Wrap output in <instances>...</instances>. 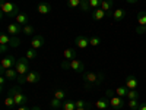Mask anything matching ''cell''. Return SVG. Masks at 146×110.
<instances>
[{
	"mask_svg": "<svg viewBox=\"0 0 146 110\" xmlns=\"http://www.w3.org/2000/svg\"><path fill=\"white\" fill-rule=\"evenodd\" d=\"M104 78H105V75L102 72H83V75H82V79H83L86 88L100 87L104 82Z\"/></svg>",
	"mask_w": 146,
	"mask_h": 110,
	"instance_id": "6da1fadb",
	"label": "cell"
},
{
	"mask_svg": "<svg viewBox=\"0 0 146 110\" xmlns=\"http://www.w3.org/2000/svg\"><path fill=\"white\" fill-rule=\"evenodd\" d=\"M21 13L19 6L16 3L6 2V0H0V18H16Z\"/></svg>",
	"mask_w": 146,
	"mask_h": 110,
	"instance_id": "7a4b0ae2",
	"label": "cell"
},
{
	"mask_svg": "<svg viewBox=\"0 0 146 110\" xmlns=\"http://www.w3.org/2000/svg\"><path fill=\"white\" fill-rule=\"evenodd\" d=\"M7 94L12 95V97L15 99V103H16L18 107H19V106H25V104L28 103V97L23 95L22 91H21V85H19V87H12Z\"/></svg>",
	"mask_w": 146,
	"mask_h": 110,
	"instance_id": "3957f363",
	"label": "cell"
},
{
	"mask_svg": "<svg viewBox=\"0 0 146 110\" xmlns=\"http://www.w3.org/2000/svg\"><path fill=\"white\" fill-rule=\"evenodd\" d=\"M29 59L25 57V56H21L18 60H16V65H15V69L18 72V75H27V73L29 72Z\"/></svg>",
	"mask_w": 146,
	"mask_h": 110,
	"instance_id": "277c9868",
	"label": "cell"
},
{
	"mask_svg": "<svg viewBox=\"0 0 146 110\" xmlns=\"http://www.w3.org/2000/svg\"><path fill=\"white\" fill-rule=\"evenodd\" d=\"M15 65H16L15 56H12V54L5 56L3 60L0 62V75H3V73H5L7 69H10V68H15Z\"/></svg>",
	"mask_w": 146,
	"mask_h": 110,
	"instance_id": "5b68a950",
	"label": "cell"
},
{
	"mask_svg": "<svg viewBox=\"0 0 146 110\" xmlns=\"http://www.w3.org/2000/svg\"><path fill=\"white\" fill-rule=\"evenodd\" d=\"M0 44H6L9 47H18L21 44V41H19V38H16V37H12L10 34L2 32L0 34Z\"/></svg>",
	"mask_w": 146,
	"mask_h": 110,
	"instance_id": "8992f818",
	"label": "cell"
},
{
	"mask_svg": "<svg viewBox=\"0 0 146 110\" xmlns=\"http://www.w3.org/2000/svg\"><path fill=\"white\" fill-rule=\"evenodd\" d=\"M124 106H126L124 97H118L117 94L113 95V97H110V107H113L114 110H120V109H123Z\"/></svg>",
	"mask_w": 146,
	"mask_h": 110,
	"instance_id": "52a82bcc",
	"label": "cell"
},
{
	"mask_svg": "<svg viewBox=\"0 0 146 110\" xmlns=\"http://www.w3.org/2000/svg\"><path fill=\"white\" fill-rule=\"evenodd\" d=\"M69 69L75 70L76 73H83L85 72V65H83L82 60L73 59V60H69Z\"/></svg>",
	"mask_w": 146,
	"mask_h": 110,
	"instance_id": "ba28073f",
	"label": "cell"
},
{
	"mask_svg": "<svg viewBox=\"0 0 146 110\" xmlns=\"http://www.w3.org/2000/svg\"><path fill=\"white\" fill-rule=\"evenodd\" d=\"M108 18H113V13H114V0H102V3L100 6Z\"/></svg>",
	"mask_w": 146,
	"mask_h": 110,
	"instance_id": "9c48e42d",
	"label": "cell"
},
{
	"mask_svg": "<svg viewBox=\"0 0 146 110\" xmlns=\"http://www.w3.org/2000/svg\"><path fill=\"white\" fill-rule=\"evenodd\" d=\"M25 76H27V84H38L41 81V73L36 70H29Z\"/></svg>",
	"mask_w": 146,
	"mask_h": 110,
	"instance_id": "30bf717a",
	"label": "cell"
},
{
	"mask_svg": "<svg viewBox=\"0 0 146 110\" xmlns=\"http://www.w3.org/2000/svg\"><path fill=\"white\" fill-rule=\"evenodd\" d=\"M75 44L78 48H86L89 46V37L88 35H78L76 38H75Z\"/></svg>",
	"mask_w": 146,
	"mask_h": 110,
	"instance_id": "8fae6325",
	"label": "cell"
},
{
	"mask_svg": "<svg viewBox=\"0 0 146 110\" xmlns=\"http://www.w3.org/2000/svg\"><path fill=\"white\" fill-rule=\"evenodd\" d=\"M44 43H45L44 37H42L41 34H35V35L32 37L31 47H32V48H35V50H38V48H41V47L44 46Z\"/></svg>",
	"mask_w": 146,
	"mask_h": 110,
	"instance_id": "7c38bea8",
	"label": "cell"
},
{
	"mask_svg": "<svg viewBox=\"0 0 146 110\" xmlns=\"http://www.w3.org/2000/svg\"><path fill=\"white\" fill-rule=\"evenodd\" d=\"M36 10H38L40 15H48L51 12V5L47 3V2H41V3H38V6H36Z\"/></svg>",
	"mask_w": 146,
	"mask_h": 110,
	"instance_id": "4fadbf2b",
	"label": "cell"
},
{
	"mask_svg": "<svg viewBox=\"0 0 146 110\" xmlns=\"http://www.w3.org/2000/svg\"><path fill=\"white\" fill-rule=\"evenodd\" d=\"M22 25H19L18 22H10L9 25H7V32L10 35H18L19 32H22Z\"/></svg>",
	"mask_w": 146,
	"mask_h": 110,
	"instance_id": "5bb4252c",
	"label": "cell"
},
{
	"mask_svg": "<svg viewBox=\"0 0 146 110\" xmlns=\"http://www.w3.org/2000/svg\"><path fill=\"white\" fill-rule=\"evenodd\" d=\"M95 107L98 109V110H107L110 107V99H108V97H102V99L96 100Z\"/></svg>",
	"mask_w": 146,
	"mask_h": 110,
	"instance_id": "9a60e30c",
	"label": "cell"
},
{
	"mask_svg": "<svg viewBox=\"0 0 146 110\" xmlns=\"http://www.w3.org/2000/svg\"><path fill=\"white\" fill-rule=\"evenodd\" d=\"M91 16H92L94 21H102V19L107 16V13H105V12H104L101 7H98V9H94V10H92Z\"/></svg>",
	"mask_w": 146,
	"mask_h": 110,
	"instance_id": "2e32d148",
	"label": "cell"
},
{
	"mask_svg": "<svg viewBox=\"0 0 146 110\" xmlns=\"http://www.w3.org/2000/svg\"><path fill=\"white\" fill-rule=\"evenodd\" d=\"M137 79H136V76H133V75H129L127 78H126V87L129 88V90H137Z\"/></svg>",
	"mask_w": 146,
	"mask_h": 110,
	"instance_id": "e0dca14e",
	"label": "cell"
},
{
	"mask_svg": "<svg viewBox=\"0 0 146 110\" xmlns=\"http://www.w3.org/2000/svg\"><path fill=\"white\" fill-rule=\"evenodd\" d=\"M28 21H29V16L25 13V12H21V13L15 18V22H18L19 25H22V27L28 25Z\"/></svg>",
	"mask_w": 146,
	"mask_h": 110,
	"instance_id": "ac0fdd59",
	"label": "cell"
},
{
	"mask_svg": "<svg viewBox=\"0 0 146 110\" xmlns=\"http://www.w3.org/2000/svg\"><path fill=\"white\" fill-rule=\"evenodd\" d=\"M63 56H64V60H73V59H78V52L76 48H66L63 52Z\"/></svg>",
	"mask_w": 146,
	"mask_h": 110,
	"instance_id": "d6986e66",
	"label": "cell"
},
{
	"mask_svg": "<svg viewBox=\"0 0 146 110\" xmlns=\"http://www.w3.org/2000/svg\"><path fill=\"white\" fill-rule=\"evenodd\" d=\"M3 75H5V76H6L9 81H16V79H18V76H19L15 68H10V69H7V70L3 73Z\"/></svg>",
	"mask_w": 146,
	"mask_h": 110,
	"instance_id": "ffe728a7",
	"label": "cell"
},
{
	"mask_svg": "<svg viewBox=\"0 0 146 110\" xmlns=\"http://www.w3.org/2000/svg\"><path fill=\"white\" fill-rule=\"evenodd\" d=\"M114 21H123L126 18V10L124 9H115L114 13H113Z\"/></svg>",
	"mask_w": 146,
	"mask_h": 110,
	"instance_id": "44dd1931",
	"label": "cell"
},
{
	"mask_svg": "<svg viewBox=\"0 0 146 110\" xmlns=\"http://www.w3.org/2000/svg\"><path fill=\"white\" fill-rule=\"evenodd\" d=\"M63 110H76V103L73 101V100H64L63 101V107H62Z\"/></svg>",
	"mask_w": 146,
	"mask_h": 110,
	"instance_id": "7402d4cb",
	"label": "cell"
},
{
	"mask_svg": "<svg viewBox=\"0 0 146 110\" xmlns=\"http://www.w3.org/2000/svg\"><path fill=\"white\" fill-rule=\"evenodd\" d=\"M53 97H56V99H58V100L64 101V100H67V93H66L64 90H56Z\"/></svg>",
	"mask_w": 146,
	"mask_h": 110,
	"instance_id": "603a6c76",
	"label": "cell"
},
{
	"mask_svg": "<svg viewBox=\"0 0 146 110\" xmlns=\"http://www.w3.org/2000/svg\"><path fill=\"white\" fill-rule=\"evenodd\" d=\"M139 97H140L139 91H136V90H129L126 99H127V100H139Z\"/></svg>",
	"mask_w": 146,
	"mask_h": 110,
	"instance_id": "cb8c5ba5",
	"label": "cell"
},
{
	"mask_svg": "<svg viewBox=\"0 0 146 110\" xmlns=\"http://www.w3.org/2000/svg\"><path fill=\"white\" fill-rule=\"evenodd\" d=\"M50 107L51 109H62L63 107V101L62 100H58V99H56V97H53L51 99V101H50Z\"/></svg>",
	"mask_w": 146,
	"mask_h": 110,
	"instance_id": "d4e9b609",
	"label": "cell"
},
{
	"mask_svg": "<svg viewBox=\"0 0 146 110\" xmlns=\"http://www.w3.org/2000/svg\"><path fill=\"white\" fill-rule=\"evenodd\" d=\"M22 32L25 34V35H35V28L31 25V23H28V25H25V27H22Z\"/></svg>",
	"mask_w": 146,
	"mask_h": 110,
	"instance_id": "484cf974",
	"label": "cell"
},
{
	"mask_svg": "<svg viewBox=\"0 0 146 110\" xmlns=\"http://www.w3.org/2000/svg\"><path fill=\"white\" fill-rule=\"evenodd\" d=\"M5 106L7 107V109H12V107H15L16 106V103H15V99L12 95H6V99H5Z\"/></svg>",
	"mask_w": 146,
	"mask_h": 110,
	"instance_id": "4316f807",
	"label": "cell"
},
{
	"mask_svg": "<svg viewBox=\"0 0 146 110\" xmlns=\"http://www.w3.org/2000/svg\"><path fill=\"white\" fill-rule=\"evenodd\" d=\"M36 56H38V53H36V50H35V48H32V47H29L28 50L25 52V57H28L29 60L36 59Z\"/></svg>",
	"mask_w": 146,
	"mask_h": 110,
	"instance_id": "83f0119b",
	"label": "cell"
},
{
	"mask_svg": "<svg viewBox=\"0 0 146 110\" xmlns=\"http://www.w3.org/2000/svg\"><path fill=\"white\" fill-rule=\"evenodd\" d=\"M137 23L139 25H146V12L140 10L137 13Z\"/></svg>",
	"mask_w": 146,
	"mask_h": 110,
	"instance_id": "f1b7e54d",
	"label": "cell"
},
{
	"mask_svg": "<svg viewBox=\"0 0 146 110\" xmlns=\"http://www.w3.org/2000/svg\"><path fill=\"white\" fill-rule=\"evenodd\" d=\"M80 3H82V0H67V7L76 9V7H80Z\"/></svg>",
	"mask_w": 146,
	"mask_h": 110,
	"instance_id": "f546056e",
	"label": "cell"
},
{
	"mask_svg": "<svg viewBox=\"0 0 146 110\" xmlns=\"http://www.w3.org/2000/svg\"><path fill=\"white\" fill-rule=\"evenodd\" d=\"M127 87H118L117 90H115V94L118 95V97H124L126 99V95H127Z\"/></svg>",
	"mask_w": 146,
	"mask_h": 110,
	"instance_id": "4dcf8cb0",
	"label": "cell"
},
{
	"mask_svg": "<svg viewBox=\"0 0 146 110\" xmlns=\"http://www.w3.org/2000/svg\"><path fill=\"white\" fill-rule=\"evenodd\" d=\"M100 44H101V38H100V37H89V46L96 47Z\"/></svg>",
	"mask_w": 146,
	"mask_h": 110,
	"instance_id": "1f68e13d",
	"label": "cell"
},
{
	"mask_svg": "<svg viewBox=\"0 0 146 110\" xmlns=\"http://www.w3.org/2000/svg\"><path fill=\"white\" fill-rule=\"evenodd\" d=\"M82 12H89L91 6H89V0H82V3H80V7H79Z\"/></svg>",
	"mask_w": 146,
	"mask_h": 110,
	"instance_id": "d6a6232c",
	"label": "cell"
},
{
	"mask_svg": "<svg viewBox=\"0 0 146 110\" xmlns=\"http://www.w3.org/2000/svg\"><path fill=\"white\" fill-rule=\"evenodd\" d=\"M139 104H140V103H139L137 100H129V103H127V106H129L131 110H137V109H139Z\"/></svg>",
	"mask_w": 146,
	"mask_h": 110,
	"instance_id": "836d02e7",
	"label": "cell"
},
{
	"mask_svg": "<svg viewBox=\"0 0 146 110\" xmlns=\"http://www.w3.org/2000/svg\"><path fill=\"white\" fill-rule=\"evenodd\" d=\"M101 3H102V0H89V6L92 9H98L101 6Z\"/></svg>",
	"mask_w": 146,
	"mask_h": 110,
	"instance_id": "e575fe53",
	"label": "cell"
},
{
	"mask_svg": "<svg viewBox=\"0 0 146 110\" xmlns=\"http://www.w3.org/2000/svg\"><path fill=\"white\" fill-rule=\"evenodd\" d=\"M75 103H76V109H78V107H91V103L85 101V100H78V101H75Z\"/></svg>",
	"mask_w": 146,
	"mask_h": 110,
	"instance_id": "d590c367",
	"label": "cell"
},
{
	"mask_svg": "<svg viewBox=\"0 0 146 110\" xmlns=\"http://www.w3.org/2000/svg\"><path fill=\"white\" fill-rule=\"evenodd\" d=\"M6 76L5 75H2V76H0V90H2V91H5V87H6Z\"/></svg>",
	"mask_w": 146,
	"mask_h": 110,
	"instance_id": "8d00e7d4",
	"label": "cell"
},
{
	"mask_svg": "<svg viewBox=\"0 0 146 110\" xmlns=\"http://www.w3.org/2000/svg\"><path fill=\"white\" fill-rule=\"evenodd\" d=\"M16 82H18L19 85L27 84V76H25V75H19V76H18V79H16Z\"/></svg>",
	"mask_w": 146,
	"mask_h": 110,
	"instance_id": "74e56055",
	"label": "cell"
},
{
	"mask_svg": "<svg viewBox=\"0 0 146 110\" xmlns=\"http://www.w3.org/2000/svg\"><path fill=\"white\" fill-rule=\"evenodd\" d=\"M145 31H146V25H137L136 27V32L137 34H145Z\"/></svg>",
	"mask_w": 146,
	"mask_h": 110,
	"instance_id": "f35d334b",
	"label": "cell"
},
{
	"mask_svg": "<svg viewBox=\"0 0 146 110\" xmlns=\"http://www.w3.org/2000/svg\"><path fill=\"white\" fill-rule=\"evenodd\" d=\"M18 110H40V107H32V109H31V107H28V106L25 104V106H19Z\"/></svg>",
	"mask_w": 146,
	"mask_h": 110,
	"instance_id": "ab89813d",
	"label": "cell"
},
{
	"mask_svg": "<svg viewBox=\"0 0 146 110\" xmlns=\"http://www.w3.org/2000/svg\"><path fill=\"white\" fill-rule=\"evenodd\" d=\"M7 47H9V46H6V44H0V53L5 54V53L7 52Z\"/></svg>",
	"mask_w": 146,
	"mask_h": 110,
	"instance_id": "60d3db41",
	"label": "cell"
},
{
	"mask_svg": "<svg viewBox=\"0 0 146 110\" xmlns=\"http://www.w3.org/2000/svg\"><path fill=\"white\" fill-rule=\"evenodd\" d=\"M105 95H107L108 99H110V97H113V95H115V91H113V90H107V91H105Z\"/></svg>",
	"mask_w": 146,
	"mask_h": 110,
	"instance_id": "b9f144b4",
	"label": "cell"
},
{
	"mask_svg": "<svg viewBox=\"0 0 146 110\" xmlns=\"http://www.w3.org/2000/svg\"><path fill=\"white\" fill-rule=\"evenodd\" d=\"M137 110H146V103H140Z\"/></svg>",
	"mask_w": 146,
	"mask_h": 110,
	"instance_id": "7bdbcfd3",
	"label": "cell"
},
{
	"mask_svg": "<svg viewBox=\"0 0 146 110\" xmlns=\"http://www.w3.org/2000/svg\"><path fill=\"white\" fill-rule=\"evenodd\" d=\"M126 2H127V3H130V5H135V3H137V2H139V0H126Z\"/></svg>",
	"mask_w": 146,
	"mask_h": 110,
	"instance_id": "ee69618b",
	"label": "cell"
},
{
	"mask_svg": "<svg viewBox=\"0 0 146 110\" xmlns=\"http://www.w3.org/2000/svg\"><path fill=\"white\" fill-rule=\"evenodd\" d=\"M76 110H91V107H78Z\"/></svg>",
	"mask_w": 146,
	"mask_h": 110,
	"instance_id": "f6af8a7d",
	"label": "cell"
},
{
	"mask_svg": "<svg viewBox=\"0 0 146 110\" xmlns=\"http://www.w3.org/2000/svg\"><path fill=\"white\" fill-rule=\"evenodd\" d=\"M145 34H146V31H145Z\"/></svg>",
	"mask_w": 146,
	"mask_h": 110,
	"instance_id": "bcb514c9",
	"label": "cell"
}]
</instances>
